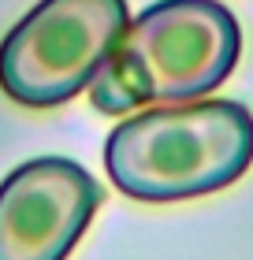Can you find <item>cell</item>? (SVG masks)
<instances>
[{
	"label": "cell",
	"instance_id": "cell-4",
	"mask_svg": "<svg viewBox=\"0 0 253 260\" xmlns=\"http://www.w3.org/2000/svg\"><path fill=\"white\" fill-rule=\"evenodd\" d=\"M101 208L97 179L67 156L19 164L0 182V260H67Z\"/></svg>",
	"mask_w": 253,
	"mask_h": 260
},
{
	"label": "cell",
	"instance_id": "cell-3",
	"mask_svg": "<svg viewBox=\"0 0 253 260\" xmlns=\"http://www.w3.org/2000/svg\"><path fill=\"white\" fill-rule=\"evenodd\" d=\"M127 22V0H41L0 41V89L22 108L67 104L90 89Z\"/></svg>",
	"mask_w": 253,
	"mask_h": 260
},
{
	"label": "cell",
	"instance_id": "cell-1",
	"mask_svg": "<svg viewBox=\"0 0 253 260\" xmlns=\"http://www.w3.org/2000/svg\"><path fill=\"white\" fill-rule=\"evenodd\" d=\"M253 164V115L238 101L156 104L127 115L104 145L116 190L149 205L205 197Z\"/></svg>",
	"mask_w": 253,
	"mask_h": 260
},
{
	"label": "cell",
	"instance_id": "cell-2",
	"mask_svg": "<svg viewBox=\"0 0 253 260\" xmlns=\"http://www.w3.org/2000/svg\"><path fill=\"white\" fill-rule=\"evenodd\" d=\"M238 52L242 30L220 0H160L127 22L90 82V101L104 115L201 101L235 71Z\"/></svg>",
	"mask_w": 253,
	"mask_h": 260
}]
</instances>
